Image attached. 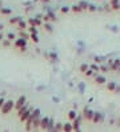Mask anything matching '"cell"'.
I'll list each match as a JSON object with an SVG mask.
<instances>
[{"label": "cell", "instance_id": "obj_1", "mask_svg": "<svg viewBox=\"0 0 120 132\" xmlns=\"http://www.w3.org/2000/svg\"><path fill=\"white\" fill-rule=\"evenodd\" d=\"M31 112H32V110H27V105H24V107L21 108L20 111H18V116H19V120H20L21 123L27 121V119L29 118Z\"/></svg>", "mask_w": 120, "mask_h": 132}, {"label": "cell", "instance_id": "obj_2", "mask_svg": "<svg viewBox=\"0 0 120 132\" xmlns=\"http://www.w3.org/2000/svg\"><path fill=\"white\" fill-rule=\"evenodd\" d=\"M13 108H15V102H13V100H5V103L2 107L0 112H2V115H8L13 110Z\"/></svg>", "mask_w": 120, "mask_h": 132}, {"label": "cell", "instance_id": "obj_3", "mask_svg": "<svg viewBox=\"0 0 120 132\" xmlns=\"http://www.w3.org/2000/svg\"><path fill=\"white\" fill-rule=\"evenodd\" d=\"M26 45H27V40H24V39H21V37L15 40V47L19 48L20 51H26Z\"/></svg>", "mask_w": 120, "mask_h": 132}, {"label": "cell", "instance_id": "obj_4", "mask_svg": "<svg viewBox=\"0 0 120 132\" xmlns=\"http://www.w3.org/2000/svg\"><path fill=\"white\" fill-rule=\"evenodd\" d=\"M24 105H26V96H20L18 99V102H15V110L20 111Z\"/></svg>", "mask_w": 120, "mask_h": 132}, {"label": "cell", "instance_id": "obj_5", "mask_svg": "<svg viewBox=\"0 0 120 132\" xmlns=\"http://www.w3.org/2000/svg\"><path fill=\"white\" fill-rule=\"evenodd\" d=\"M28 24L31 27H39L40 26V20H37V19H28Z\"/></svg>", "mask_w": 120, "mask_h": 132}, {"label": "cell", "instance_id": "obj_6", "mask_svg": "<svg viewBox=\"0 0 120 132\" xmlns=\"http://www.w3.org/2000/svg\"><path fill=\"white\" fill-rule=\"evenodd\" d=\"M72 124L71 123H66V124H63V132H72Z\"/></svg>", "mask_w": 120, "mask_h": 132}, {"label": "cell", "instance_id": "obj_7", "mask_svg": "<svg viewBox=\"0 0 120 132\" xmlns=\"http://www.w3.org/2000/svg\"><path fill=\"white\" fill-rule=\"evenodd\" d=\"M68 119H69L71 121H74V120L76 119V112H75V111H69V112H68Z\"/></svg>", "mask_w": 120, "mask_h": 132}, {"label": "cell", "instance_id": "obj_8", "mask_svg": "<svg viewBox=\"0 0 120 132\" xmlns=\"http://www.w3.org/2000/svg\"><path fill=\"white\" fill-rule=\"evenodd\" d=\"M28 31H29V34H31V35H36V34H37L36 27H29V28H28Z\"/></svg>", "mask_w": 120, "mask_h": 132}, {"label": "cell", "instance_id": "obj_9", "mask_svg": "<svg viewBox=\"0 0 120 132\" xmlns=\"http://www.w3.org/2000/svg\"><path fill=\"white\" fill-rule=\"evenodd\" d=\"M18 26H19V28H23V29H27V24H26V23H24V21H19L18 23Z\"/></svg>", "mask_w": 120, "mask_h": 132}, {"label": "cell", "instance_id": "obj_10", "mask_svg": "<svg viewBox=\"0 0 120 132\" xmlns=\"http://www.w3.org/2000/svg\"><path fill=\"white\" fill-rule=\"evenodd\" d=\"M20 21V18H13V19H10V23L11 24H16V23Z\"/></svg>", "mask_w": 120, "mask_h": 132}, {"label": "cell", "instance_id": "obj_11", "mask_svg": "<svg viewBox=\"0 0 120 132\" xmlns=\"http://www.w3.org/2000/svg\"><path fill=\"white\" fill-rule=\"evenodd\" d=\"M84 118H87V119H92V112H90V111H84Z\"/></svg>", "mask_w": 120, "mask_h": 132}, {"label": "cell", "instance_id": "obj_12", "mask_svg": "<svg viewBox=\"0 0 120 132\" xmlns=\"http://www.w3.org/2000/svg\"><path fill=\"white\" fill-rule=\"evenodd\" d=\"M7 37H8V40H10V42H11V40H13V42L16 40V36H15L13 34H8V35H7Z\"/></svg>", "mask_w": 120, "mask_h": 132}, {"label": "cell", "instance_id": "obj_13", "mask_svg": "<svg viewBox=\"0 0 120 132\" xmlns=\"http://www.w3.org/2000/svg\"><path fill=\"white\" fill-rule=\"evenodd\" d=\"M0 12L4 13V15H10L11 13V10H3V8H0Z\"/></svg>", "mask_w": 120, "mask_h": 132}, {"label": "cell", "instance_id": "obj_14", "mask_svg": "<svg viewBox=\"0 0 120 132\" xmlns=\"http://www.w3.org/2000/svg\"><path fill=\"white\" fill-rule=\"evenodd\" d=\"M93 121L96 123V121H100V116H99V113H96L95 116H93Z\"/></svg>", "mask_w": 120, "mask_h": 132}, {"label": "cell", "instance_id": "obj_15", "mask_svg": "<svg viewBox=\"0 0 120 132\" xmlns=\"http://www.w3.org/2000/svg\"><path fill=\"white\" fill-rule=\"evenodd\" d=\"M4 103H5V99L4 97H0V110H2V107L4 105Z\"/></svg>", "mask_w": 120, "mask_h": 132}, {"label": "cell", "instance_id": "obj_16", "mask_svg": "<svg viewBox=\"0 0 120 132\" xmlns=\"http://www.w3.org/2000/svg\"><path fill=\"white\" fill-rule=\"evenodd\" d=\"M31 37H32V40H34L35 43H37V42H39V37H37V35H31Z\"/></svg>", "mask_w": 120, "mask_h": 132}, {"label": "cell", "instance_id": "obj_17", "mask_svg": "<svg viewBox=\"0 0 120 132\" xmlns=\"http://www.w3.org/2000/svg\"><path fill=\"white\" fill-rule=\"evenodd\" d=\"M10 43H11L10 40H8V42H4V43H3V45H4V47H8V45H10Z\"/></svg>", "mask_w": 120, "mask_h": 132}, {"label": "cell", "instance_id": "obj_18", "mask_svg": "<svg viewBox=\"0 0 120 132\" xmlns=\"http://www.w3.org/2000/svg\"><path fill=\"white\" fill-rule=\"evenodd\" d=\"M68 10H67V7H64V8H61V12H67Z\"/></svg>", "mask_w": 120, "mask_h": 132}, {"label": "cell", "instance_id": "obj_19", "mask_svg": "<svg viewBox=\"0 0 120 132\" xmlns=\"http://www.w3.org/2000/svg\"><path fill=\"white\" fill-rule=\"evenodd\" d=\"M2 39H3V35H2V34H0V42H2Z\"/></svg>", "mask_w": 120, "mask_h": 132}]
</instances>
